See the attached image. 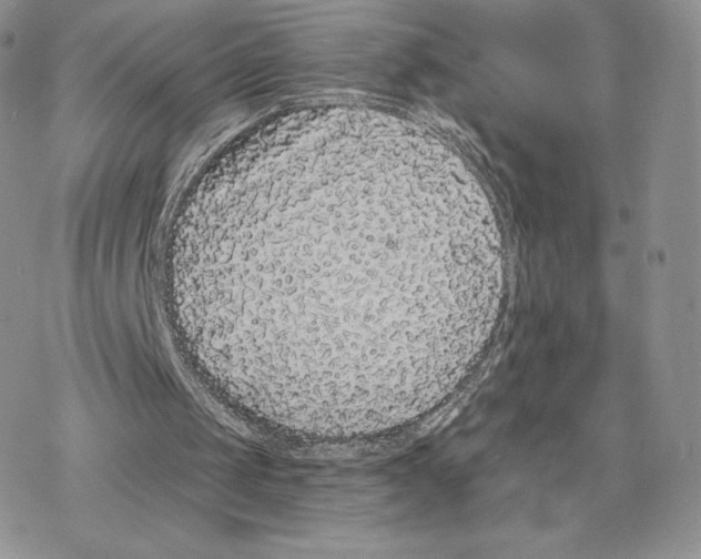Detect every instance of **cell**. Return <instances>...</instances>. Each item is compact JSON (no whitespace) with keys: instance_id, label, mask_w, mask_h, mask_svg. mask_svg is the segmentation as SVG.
Here are the masks:
<instances>
[{"instance_id":"obj_1","label":"cell","mask_w":701,"mask_h":559,"mask_svg":"<svg viewBox=\"0 0 701 559\" xmlns=\"http://www.w3.org/2000/svg\"><path fill=\"white\" fill-rule=\"evenodd\" d=\"M504 289L477 181L366 144L260 170L190 286L215 353L257 408L335 428L404 421L450 394L487 343Z\"/></svg>"}]
</instances>
